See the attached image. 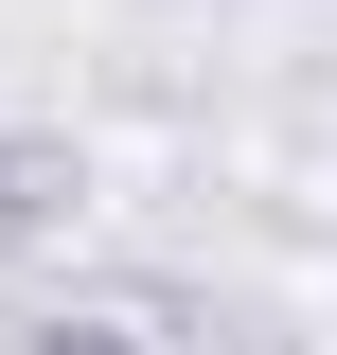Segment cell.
<instances>
[{
  "label": "cell",
  "mask_w": 337,
  "mask_h": 355,
  "mask_svg": "<svg viewBox=\"0 0 337 355\" xmlns=\"http://www.w3.org/2000/svg\"><path fill=\"white\" fill-rule=\"evenodd\" d=\"M18 355H160V338H142V320H36Z\"/></svg>",
  "instance_id": "2"
},
{
  "label": "cell",
  "mask_w": 337,
  "mask_h": 355,
  "mask_svg": "<svg viewBox=\"0 0 337 355\" xmlns=\"http://www.w3.org/2000/svg\"><path fill=\"white\" fill-rule=\"evenodd\" d=\"M71 196H89V178H71V142H0V249H36Z\"/></svg>",
  "instance_id": "1"
}]
</instances>
